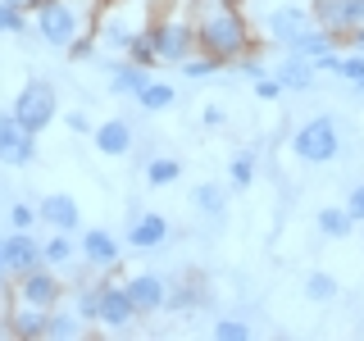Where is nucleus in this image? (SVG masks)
<instances>
[{"label": "nucleus", "mask_w": 364, "mask_h": 341, "mask_svg": "<svg viewBox=\"0 0 364 341\" xmlns=\"http://www.w3.org/2000/svg\"><path fill=\"white\" fill-rule=\"evenodd\" d=\"M128 291H132V301H136V310H141V318H151V314H164L168 310V278L164 273H155V269H141V273H128Z\"/></svg>", "instance_id": "nucleus-12"}, {"label": "nucleus", "mask_w": 364, "mask_h": 341, "mask_svg": "<svg viewBox=\"0 0 364 341\" xmlns=\"http://www.w3.org/2000/svg\"><path fill=\"white\" fill-rule=\"evenodd\" d=\"M32 32V9L0 0V37H28Z\"/></svg>", "instance_id": "nucleus-28"}, {"label": "nucleus", "mask_w": 364, "mask_h": 341, "mask_svg": "<svg viewBox=\"0 0 364 341\" xmlns=\"http://www.w3.org/2000/svg\"><path fill=\"white\" fill-rule=\"evenodd\" d=\"M5 323H9V337L41 341V337H46V323H50V310H41V305H28V301H9Z\"/></svg>", "instance_id": "nucleus-18"}, {"label": "nucleus", "mask_w": 364, "mask_h": 341, "mask_svg": "<svg viewBox=\"0 0 364 341\" xmlns=\"http://www.w3.org/2000/svg\"><path fill=\"white\" fill-rule=\"evenodd\" d=\"M128 60H132V64H141V68H155V64H159V50H155L151 28H141V32L132 37V45H128Z\"/></svg>", "instance_id": "nucleus-33"}, {"label": "nucleus", "mask_w": 364, "mask_h": 341, "mask_svg": "<svg viewBox=\"0 0 364 341\" xmlns=\"http://www.w3.org/2000/svg\"><path fill=\"white\" fill-rule=\"evenodd\" d=\"M91 146H96L105 159H123L136 146V132H132V123L128 119H105V123H96V132H91Z\"/></svg>", "instance_id": "nucleus-16"}, {"label": "nucleus", "mask_w": 364, "mask_h": 341, "mask_svg": "<svg viewBox=\"0 0 364 341\" xmlns=\"http://www.w3.org/2000/svg\"><path fill=\"white\" fill-rule=\"evenodd\" d=\"M146 28H151V37H155L159 64L178 68L182 60L196 55V23H191V14H151Z\"/></svg>", "instance_id": "nucleus-5"}, {"label": "nucleus", "mask_w": 364, "mask_h": 341, "mask_svg": "<svg viewBox=\"0 0 364 341\" xmlns=\"http://www.w3.org/2000/svg\"><path fill=\"white\" fill-rule=\"evenodd\" d=\"M5 242V264H9V273H32L37 264H46V250H41V242H37V232L32 227H14L9 237H0Z\"/></svg>", "instance_id": "nucleus-15"}, {"label": "nucleus", "mask_w": 364, "mask_h": 341, "mask_svg": "<svg viewBox=\"0 0 364 341\" xmlns=\"http://www.w3.org/2000/svg\"><path fill=\"white\" fill-rule=\"evenodd\" d=\"M255 23H259V37L273 41V45H282V50H291L310 28H318L314 0H301V5H291V0H273V5H264L255 14Z\"/></svg>", "instance_id": "nucleus-3"}, {"label": "nucleus", "mask_w": 364, "mask_h": 341, "mask_svg": "<svg viewBox=\"0 0 364 341\" xmlns=\"http://www.w3.org/2000/svg\"><path fill=\"white\" fill-rule=\"evenodd\" d=\"M146 18H151L146 9H141L136 18H128V14H123V5H114V0H109V9H105V14H100V23H96V41L109 45V50H119V55H128V45H132L136 32L146 28Z\"/></svg>", "instance_id": "nucleus-10"}, {"label": "nucleus", "mask_w": 364, "mask_h": 341, "mask_svg": "<svg viewBox=\"0 0 364 341\" xmlns=\"http://www.w3.org/2000/svg\"><path fill=\"white\" fill-rule=\"evenodd\" d=\"M232 68H237V73H242V77H246V82H255V77H264V73H269V64H264V60H259V55H255V50H250V55H242V60H237Z\"/></svg>", "instance_id": "nucleus-39"}, {"label": "nucleus", "mask_w": 364, "mask_h": 341, "mask_svg": "<svg viewBox=\"0 0 364 341\" xmlns=\"http://www.w3.org/2000/svg\"><path fill=\"white\" fill-rule=\"evenodd\" d=\"M255 173H259L255 151H237V155H232V164H228V182H232L237 191H246V187H255Z\"/></svg>", "instance_id": "nucleus-30"}, {"label": "nucleus", "mask_w": 364, "mask_h": 341, "mask_svg": "<svg viewBox=\"0 0 364 341\" xmlns=\"http://www.w3.org/2000/svg\"><path fill=\"white\" fill-rule=\"evenodd\" d=\"M77 246H82V264L100 269V273H114L128 242H119L109 227H82V232H77Z\"/></svg>", "instance_id": "nucleus-11"}, {"label": "nucleus", "mask_w": 364, "mask_h": 341, "mask_svg": "<svg viewBox=\"0 0 364 341\" xmlns=\"http://www.w3.org/2000/svg\"><path fill=\"white\" fill-rule=\"evenodd\" d=\"M105 73H109V96H132L136 100V91L151 82V68L132 64L128 55H123V60H105Z\"/></svg>", "instance_id": "nucleus-20"}, {"label": "nucleus", "mask_w": 364, "mask_h": 341, "mask_svg": "<svg viewBox=\"0 0 364 341\" xmlns=\"http://www.w3.org/2000/svg\"><path fill=\"white\" fill-rule=\"evenodd\" d=\"M37 214L50 232H82V205H77L68 191H50V196L37 200Z\"/></svg>", "instance_id": "nucleus-14"}, {"label": "nucleus", "mask_w": 364, "mask_h": 341, "mask_svg": "<svg viewBox=\"0 0 364 341\" xmlns=\"http://www.w3.org/2000/svg\"><path fill=\"white\" fill-rule=\"evenodd\" d=\"M346 210H350V219H355V223H364V182H360V187H350Z\"/></svg>", "instance_id": "nucleus-42"}, {"label": "nucleus", "mask_w": 364, "mask_h": 341, "mask_svg": "<svg viewBox=\"0 0 364 341\" xmlns=\"http://www.w3.org/2000/svg\"><path fill=\"white\" fill-rule=\"evenodd\" d=\"M37 223H41L37 205H28V200H14V205H9V227H37Z\"/></svg>", "instance_id": "nucleus-37"}, {"label": "nucleus", "mask_w": 364, "mask_h": 341, "mask_svg": "<svg viewBox=\"0 0 364 341\" xmlns=\"http://www.w3.org/2000/svg\"><path fill=\"white\" fill-rule=\"evenodd\" d=\"M37 5H46V0H28V9H37Z\"/></svg>", "instance_id": "nucleus-45"}, {"label": "nucleus", "mask_w": 364, "mask_h": 341, "mask_svg": "<svg viewBox=\"0 0 364 341\" xmlns=\"http://www.w3.org/2000/svg\"><path fill=\"white\" fill-rule=\"evenodd\" d=\"M136 105H141L146 114H164V109H173L178 105V87L173 82H146L141 91H136Z\"/></svg>", "instance_id": "nucleus-24"}, {"label": "nucleus", "mask_w": 364, "mask_h": 341, "mask_svg": "<svg viewBox=\"0 0 364 341\" xmlns=\"http://www.w3.org/2000/svg\"><path fill=\"white\" fill-rule=\"evenodd\" d=\"M64 128L73 132V136H91V132H96V123H91L87 109H68V114H64Z\"/></svg>", "instance_id": "nucleus-40"}, {"label": "nucleus", "mask_w": 364, "mask_h": 341, "mask_svg": "<svg viewBox=\"0 0 364 341\" xmlns=\"http://www.w3.org/2000/svg\"><path fill=\"white\" fill-rule=\"evenodd\" d=\"M337 77L341 82H350L364 96V55L360 50H350V55H341V64H337Z\"/></svg>", "instance_id": "nucleus-35"}, {"label": "nucleus", "mask_w": 364, "mask_h": 341, "mask_svg": "<svg viewBox=\"0 0 364 341\" xmlns=\"http://www.w3.org/2000/svg\"><path fill=\"white\" fill-rule=\"evenodd\" d=\"M9 5H23V9H28V0H9Z\"/></svg>", "instance_id": "nucleus-46"}, {"label": "nucleus", "mask_w": 364, "mask_h": 341, "mask_svg": "<svg viewBox=\"0 0 364 341\" xmlns=\"http://www.w3.org/2000/svg\"><path fill=\"white\" fill-rule=\"evenodd\" d=\"M191 205H196V214H205V219H223L228 196H223L219 182H196L191 187Z\"/></svg>", "instance_id": "nucleus-25"}, {"label": "nucleus", "mask_w": 364, "mask_h": 341, "mask_svg": "<svg viewBox=\"0 0 364 341\" xmlns=\"http://www.w3.org/2000/svg\"><path fill=\"white\" fill-rule=\"evenodd\" d=\"M9 109L18 114V123H23L28 132H37V136H41V132L55 123V114H60V91H55L50 77H28Z\"/></svg>", "instance_id": "nucleus-6"}, {"label": "nucleus", "mask_w": 364, "mask_h": 341, "mask_svg": "<svg viewBox=\"0 0 364 341\" xmlns=\"http://www.w3.org/2000/svg\"><path fill=\"white\" fill-rule=\"evenodd\" d=\"M82 332H87V323L77 318L73 305H68V310H50V323H46V337H50V341H73Z\"/></svg>", "instance_id": "nucleus-26"}, {"label": "nucleus", "mask_w": 364, "mask_h": 341, "mask_svg": "<svg viewBox=\"0 0 364 341\" xmlns=\"http://www.w3.org/2000/svg\"><path fill=\"white\" fill-rule=\"evenodd\" d=\"M314 18H318V28L337 32L346 41V32L364 28V0H314Z\"/></svg>", "instance_id": "nucleus-13"}, {"label": "nucleus", "mask_w": 364, "mask_h": 341, "mask_svg": "<svg viewBox=\"0 0 364 341\" xmlns=\"http://www.w3.org/2000/svg\"><path fill=\"white\" fill-rule=\"evenodd\" d=\"M9 301H28V305H41V310H60V301H64L60 269L37 264L32 273H18V278H14V296H9Z\"/></svg>", "instance_id": "nucleus-7"}, {"label": "nucleus", "mask_w": 364, "mask_h": 341, "mask_svg": "<svg viewBox=\"0 0 364 341\" xmlns=\"http://www.w3.org/2000/svg\"><path fill=\"white\" fill-rule=\"evenodd\" d=\"M314 223H318V232H323L328 242H346V237L360 227L355 219H350V210H346V205H323V210L314 214Z\"/></svg>", "instance_id": "nucleus-22"}, {"label": "nucleus", "mask_w": 364, "mask_h": 341, "mask_svg": "<svg viewBox=\"0 0 364 341\" xmlns=\"http://www.w3.org/2000/svg\"><path fill=\"white\" fill-rule=\"evenodd\" d=\"M173 182H182V159L178 155H151L146 159V187L164 191V187H173Z\"/></svg>", "instance_id": "nucleus-23"}, {"label": "nucleus", "mask_w": 364, "mask_h": 341, "mask_svg": "<svg viewBox=\"0 0 364 341\" xmlns=\"http://www.w3.org/2000/svg\"><path fill=\"white\" fill-rule=\"evenodd\" d=\"M41 250H46V264H50V269H68L73 259H82L77 232H50V237H41Z\"/></svg>", "instance_id": "nucleus-21"}, {"label": "nucleus", "mask_w": 364, "mask_h": 341, "mask_svg": "<svg viewBox=\"0 0 364 341\" xmlns=\"http://www.w3.org/2000/svg\"><path fill=\"white\" fill-rule=\"evenodd\" d=\"M105 9H109V0H46V5L32 9V28H37V37L46 45L68 50L77 37L96 32Z\"/></svg>", "instance_id": "nucleus-2"}, {"label": "nucleus", "mask_w": 364, "mask_h": 341, "mask_svg": "<svg viewBox=\"0 0 364 341\" xmlns=\"http://www.w3.org/2000/svg\"><path fill=\"white\" fill-rule=\"evenodd\" d=\"M200 123H205V128H223V123H228L223 105H205V109H200Z\"/></svg>", "instance_id": "nucleus-43"}, {"label": "nucleus", "mask_w": 364, "mask_h": 341, "mask_svg": "<svg viewBox=\"0 0 364 341\" xmlns=\"http://www.w3.org/2000/svg\"><path fill=\"white\" fill-rule=\"evenodd\" d=\"M273 77H278V82L287 87L291 96H301V91H310V87L318 82V68H314L310 55H296V50H287V55L278 60V68H273Z\"/></svg>", "instance_id": "nucleus-19"}, {"label": "nucleus", "mask_w": 364, "mask_h": 341, "mask_svg": "<svg viewBox=\"0 0 364 341\" xmlns=\"http://www.w3.org/2000/svg\"><path fill=\"white\" fill-rule=\"evenodd\" d=\"M168 232H173V227H168L164 214L146 210V214H136V219L128 223V237H123V242H128V250H159L168 242Z\"/></svg>", "instance_id": "nucleus-17"}, {"label": "nucleus", "mask_w": 364, "mask_h": 341, "mask_svg": "<svg viewBox=\"0 0 364 341\" xmlns=\"http://www.w3.org/2000/svg\"><path fill=\"white\" fill-rule=\"evenodd\" d=\"M32 159H37V132L23 128L14 109H0V164L28 168Z\"/></svg>", "instance_id": "nucleus-9"}, {"label": "nucleus", "mask_w": 364, "mask_h": 341, "mask_svg": "<svg viewBox=\"0 0 364 341\" xmlns=\"http://www.w3.org/2000/svg\"><path fill=\"white\" fill-rule=\"evenodd\" d=\"M287 96V87L278 82L273 73H264V77H255V100H264V105H273V100H282Z\"/></svg>", "instance_id": "nucleus-38"}, {"label": "nucleus", "mask_w": 364, "mask_h": 341, "mask_svg": "<svg viewBox=\"0 0 364 341\" xmlns=\"http://www.w3.org/2000/svg\"><path fill=\"white\" fill-rule=\"evenodd\" d=\"M14 296V273H9V264H5V242H0V305Z\"/></svg>", "instance_id": "nucleus-41"}, {"label": "nucleus", "mask_w": 364, "mask_h": 341, "mask_svg": "<svg viewBox=\"0 0 364 341\" xmlns=\"http://www.w3.org/2000/svg\"><path fill=\"white\" fill-rule=\"evenodd\" d=\"M191 23H196V50L223 60L228 68L259 45L255 18L242 9V0H196Z\"/></svg>", "instance_id": "nucleus-1"}, {"label": "nucleus", "mask_w": 364, "mask_h": 341, "mask_svg": "<svg viewBox=\"0 0 364 341\" xmlns=\"http://www.w3.org/2000/svg\"><path fill=\"white\" fill-rule=\"evenodd\" d=\"M301 291H305V301H314V305H328V301H337V278L333 273H323V269H314V273H305V282H301Z\"/></svg>", "instance_id": "nucleus-27"}, {"label": "nucleus", "mask_w": 364, "mask_h": 341, "mask_svg": "<svg viewBox=\"0 0 364 341\" xmlns=\"http://www.w3.org/2000/svg\"><path fill=\"white\" fill-rule=\"evenodd\" d=\"M73 310L77 318L91 328V323H100V282H82V287L73 291Z\"/></svg>", "instance_id": "nucleus-29"}, {"label": "nucleus", "mask_w": 364, "mask_h": 341, "mask_svg": "<svg viewBox=\"0 0 364 341\" xmlns=\"http://www.w3.org/2000/svg\"><path fill=\"white\" fill-rule=\"evenodd\" d=\"M136 318H141V310H136L128 282L100 278V323H96V328H105V332H128Z\"/></svg>", "instance_id": "nucleus-8"}, {"label": "nucleus", "mask_w": 364, "mask_h": 341, "mask_svg": "<svg viewBox=\"0 0 364 341\" xmlns=\"http://www.w3.org/2000/svg\"><path fill=\"white\" fill-rule=\"evenodd\" d=\"M250 332H255V328L246 323V318H214V328H210V337L214 341H250Z\"/></svg>", "instance_id": "nucleus-34"}, {"label": "nucleus", "mask_w": 364, "mask_h": 341, "mask_svg": "<svg viewBox=\"0 0 364 341\" xmlns=\"http://www.w3.org/2000/svg\"><path fill=\"white\" fill-rule=\"evenodd\" d=\"M346 45H350V50H360V55H364V28H355V32H346Z\"/></svg>", "instance_id": "nucleus-44"}, {"label": "nucleus", "mask_w": 364, "mask_h": 341, "mask_svg": "<svg viewBox=\"0 0 364 341\" xmlns=\"http://www.w3.org/2000/svg\"><path fill=\"white\" fill-rule=\"evenodd\" d=\"M178 68H182V77H187V82H205V77L223 73L228 64H223V60H214V55H200V50H196V55H191V60H182Z\"/></svg>", "instance_id": "nucleus-31"}, {"label": "nucleus", "mask_w": 364, "mask_h": 341, "mask_svg": "<svg viewBox=\"0 0 364 341\" xmlns=\"http://www.w3.org/2000/svg\"><path fill=\"white\" fill-rule=\"evenodd\" d=\"M291 155L301 164H333L341 155V123L337 114H314L291 132Z\"/></svg>", "instance_id": "nucleus-4"}, {"label": "nucleus", "mask_w": 364, "mask_h": 341, "mask_svg": "<svg viewBox=\"0 0 364 341\" xmlns=\"http://www.w3.org/2000/svg\"><path fill=\"white\" fill-rule=\"evenodd\" d=\"M96 50H100V41H96V32H87V37H77L73 45H68V64H91L96 60Z\"/></svg>", "instance_id": "nucleus-36"}, {"label": "nucleus", "mask_w": 364, "mask_h": 341, "mask_svg": "<svg viewBox=\"0 0 364 341\" xmlns=\"http://www.w3.org/2000/svg\"><path fill=\"white\" fill-rule=\"evenodd\" d=\"M200 301H205V282H200V278H191L187 287L168 291V310H173V314H187V310H196Z\"/></svg>", "instance_id": "nucleus-32"}]
</instances>
